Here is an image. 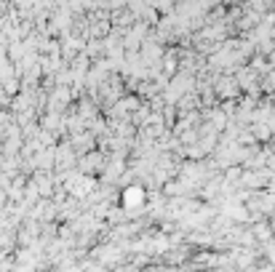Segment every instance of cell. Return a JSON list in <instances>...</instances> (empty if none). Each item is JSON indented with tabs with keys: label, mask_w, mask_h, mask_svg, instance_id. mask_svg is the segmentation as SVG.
Here are the masks:
<instances>
[{
	"label": "cell",
	"mask_w": 275,
	"mask_h": 272,
	"mask_svg": "<svg viewBox=\"0 0 275 272\" xmlns=\"http://www.w3.org/2000/svg\"><path fill=\"white\" fill-rule=\"evenodd\" d=\"M142 203H145V190L142 187H128L123 192V206L126 208H142Z\"/></svg>",
	"instance_id": "6da1fadb"
}]
</instances>
